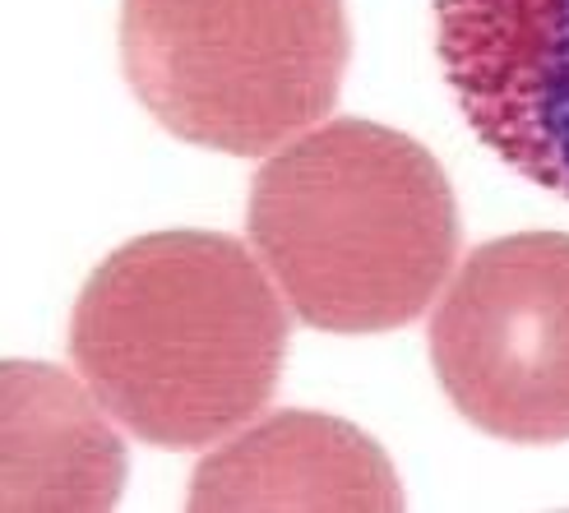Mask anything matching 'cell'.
<instances>
[{
    "label": "cell",
    "instance_id": "1",
    "mask_svg": "<svg viewBox=\"0 0 569 513\" xmlns=\"http://www.w3.org/2000/svg\"><path fill=\"white\" fill-rule=\"evenodd\" d=\"M70 352L130 435L204 449L273 398L288 305L264 260L237 237L153 232L107 254L83 282Z\"/></svg>",
    "mask_w": 569,
    "mask_h": 513
},
{
    "label": "cell",
    "instance_id": "2",
    "mask_svg": "<svg viewBox=\"0 0 569 513\" xmlns=\"http://www.w3.org/2000/svg\"><path fill=\"white\" fill-rule=\"evenodd\" d=\"M250 241L297 320L325 333L412 324L459 260V204L417 139L325 121L250 185Z\"/></svg>",
    "mask_w": 569,
    "mask_h": 513
},
{
    "label": "cell",
    "instance_id": "3",
    "mask_svg": "<svg viewBox=\"0 0 569 513\" xmlns=\"http://www.w3.org/2000/svg\"><path fill=\"white\" fill-rule=\"evenodd\" d=\"M343 0H121V66L149 117L213 153H278L348 74Z\"/></svg>",
    "mask_w": 569,
    "mask_h": 513
},
{
    "label": "cell",
    "instance_id": "4",
    "mask_svg": "<svg viewBox=\"0 0 569 513\" xmlns=\"http://www.w3.org/2000/svg\"><path fill=\"white\" fill-rule=\"evenodd\" d=\"M431 361L477 431L509 444L569 440V237L477 245L431 315Z\"/></svg>",
    "mask_w": 569,
    "mask_h": 513
},
{
    "label": "cell",
    "instance_id": "5",
    "mask_svg": "<svg viewBox=\"0 0 569 513\" xmlns=\"http://www.w3.org/2000/svg\"><path fill=\"white\" fill-rule=\"evenodd\" d=\"M436 51L481 144L569 199V0H436Z\"/></svg>",
    "mask_w": 569,
    "mask_h": 513
},
{
    "label": "cell",
    "instance_id": "6",
    "mask_svg": "<svg viewBox=\"0 0 569 513\" xmlns=\"http://www.w3.org/2000/svg\"><path fill=\"white\" fill-rule=\"evenodd\" d=\"M190 509L393 513L403 509V486H398V472L385 459V449L352 421L325 412H273L194 467Z\"/></svg>",
    "mask_w": 569,
    "mask_h": 513
},
{
    "label": "cell",
    "instance_id": "7",
    "mask_svg": "<svg viewBox=\"0 0 569 513\" xmlns=\"http://www.w3.org/2000/svg\"><path fill=\"white\" fill-rule=\"evenodd\" d=\"M93 389L42 361L0 365V509L98 513L121 500L126 444Z\"/></svg>",
    "mask_w": 569,
    "mask_h": 513
}]
</instances>
